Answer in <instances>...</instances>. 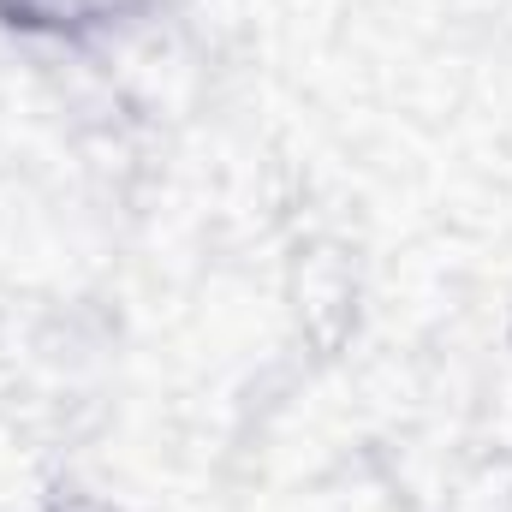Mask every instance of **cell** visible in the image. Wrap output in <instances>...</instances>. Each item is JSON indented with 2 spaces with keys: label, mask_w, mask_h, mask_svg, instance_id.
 Returning a JSON list of instances; mask_svg holds the SVG:
<instances>
[{
  "label": "cell",
  "mask_w": 512,
  "mask_h": 512,
  "mask_svg": "<svg viewBox=\"0 0 512 512\" xmlns=\"http://www.w3.org/2000/svg\"><path fill=\"white\" fill-rule=\"evenodd\" d=\"M0 12L30 30H84V24H108L114 12H126V0H0Z\"/></svg>",
  "instance_id": "1"
},
{
  "label": "cell",
  "mask_w": 512,
  "mask_h": 512,
  "mask_svg": "<svg viewBox=\"0 0 512 512\" xmlns=\"http://www.w3.org/2000/svg\"><path fill=\"white\" fill-rule=\"evenodd\" d=\"M60 512H102V507H90V501H78V507H60Z\"/></svg>",
  "instance_id": "2"
}]
</instances>
